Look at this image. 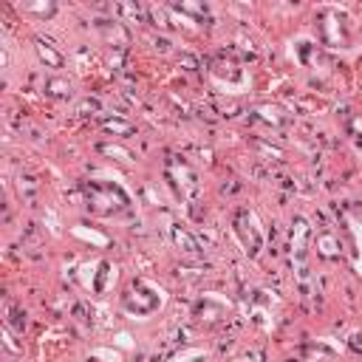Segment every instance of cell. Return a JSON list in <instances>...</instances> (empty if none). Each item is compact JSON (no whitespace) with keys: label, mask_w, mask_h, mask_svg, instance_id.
<instances>
[{"label":"cell","mask_w":362,"mask_h":362,"mask_svg":"<svg viewBox=\"0 0 362 362\" xmlns=\"http://www.w3.org/2000/svg\"><path fill=\"white\" fill-rule=\"evenodd\" d=\"M82 206L99 221H124L136 212V198L116 175H90L79 187Z\"/></svg>","instance_id":"6da1fadb"},{"label":"cell","mask_w":362,"mask_h":362,"mask_svg":"<svg viewBox=\"0 0 362 362\" xmlns=\"http://www.w3.org/2000/svg\"><path fill=\"white\" fill-rule=\"evenodd\" d=\"M328 54H348L354 48V20L348 8L322 3L314 8V34H311Z\"/></svg>","instance_id":"7a4b0ae2"},{"label":"cell","mask_w":362,"mask_h":362,"mask_svg":"<svg viewBox=\"0 0 362 362\" xmlns=\"http://www.w3.org/2000/svg\"><path fill=\"white\" fill-rule=\"evenodd\" d=\"M167 305V288L150 277H133L119 291V311L127 320H150Z\"/></svg>","instance_id":"3957f363"},{"label":"cell","mask_w":362,"mask_h":362,"mask_svg":"<svg viewBox=\"0 0 362 362\" xmlns=\"http://www.w3.org/2000/svg\"><path fill=\"white\" fill-rule=\"evenodd\" d=\"M229 235L246 260H257L266 249V226L252 206H238L229 218Z\"/></svg>","instance_id":"277c9868"},{"label":"cell","mask_w":362,"mask_h":362,"mask_svg":"<svg viewBox=\"0 0 362 362\" xmlns=\"http://www.w3.org/2000/svg\"><path fill=\"white\" fill-rule=\"evenodd\" d=\"M206 76L215 88H221L223 93H243L249 90L252 85V74L249 68L229 51H221L215 54L209 62H206Z\"/></svg>","instance_id":"5b68a950"},{"label":"cell","mask_w":362,"mask_h":362,"mask_svg":"<svg viewBox=\"0 0 362 362\" xmlns=\"http://www.w3.org/2000/svg\"><path fill=\"white\" fill-rule=\"evenodd\" d=\"M161 175H164V187L170 189V195L178 204H187V201H195L198 198L201 181H198L195 167L184 156H170L164 161V167H161Z\"/></svg>","instance_id":"8992f818"},{"label":"cell","mask_w":362,"mask_h":362,"mask_svg":"<svg viewBox=\"0 0 362 362\" xmlns=\"http://www.w3.org/2000/svg\"><path fill=\"white\" fill-rule=\"evenodd\" d=\"M314 226L305 215H294L291 218V229H288V257L291 266L297 272V277L303 280L308 274V263L314 257Z\"/></svg>","instance_id":"52a82bcc"},{"label":"cell","mask_w":362,"mask_h":362,"mask_svg":"<svg viewBox=\"0 0 362 362\" xmlns=\"http://www.w3.org/2000/svg\"><path fill=\"white\" fill-rule=\"evenodd\" d=\"M288 51H291V59L303 71H311V74H325L328 71V51L311 34H297L288 42Z\"/></svg>","instance_id":"ba28073f"},{"label":"cell","mask_w":362,"mask_h":362,"mask_svg":"<svg viewBox=\"0 0 362 362\" xmlns=\"http://www.w3.org/2000/svg\"><path fill=\"white\" fill-rule=\"evenodd\" d=\"M116 263H110V260H105V257H99V260H90L88 266H82V286L90 291V294H96V297H105L110 288H113V283H116Z\"/></svg>","instance_id":"9c48e42d"},{"label":"cell","mask_w":362,"mask_h":362,"mask_svg":"<svg viewBox=\"0 0 362 362\" xmlns=\"http://www.w3.org/2000/svg\"><path fill=\"white\" fill-rule=\"evenodd\" d=\"M229 314V303L218 294V291H206L192 303V320L204 322V325H215L221 320H226Z\"/></svg>","instance_id":"30bf717a"},{"label":"cell","mask_w":362,"mask_h":362,"mask_svg":"<svg viewBox=\"0 0 362 362\" xmlns=\"http://www.w3.org/2000/svg\"><path fill=\"white\" fill-rule=\"evenodd\" d=\"M249 119L257 122V124H263V127L272 130V133H286V130L291 127L288 110L280 107V105H274V102H260V105H255Z\"/></svg>","instance_id":"8fae6325"},{"label":"cell","mask_w":362,"mask_h":362,"mask_svg":"<svg viewBox=\"0 0 362 362\" xmlns=\"http://www.w3.org/2000/svg\"><path fill=\"white\" fill-rule=\"evenodd\" d=\"M314 255L325 263H337V260H345L348 246L337 229H320L314 235Z\"/></svg>","instance_id":"7c38bea8"},{"label":"cell","mask_w":362,"mask_h":362,"mask_svg":"<svg viewBox=\"0 0 362 362\" xmlns=\"http://www.w3.org/2000/svg\"><path fill=\"white\" fill-rule=\"evenodd\" d=\"M167 8L173 14H181L184 23H192V25H209L212 23V6L209 3H167Z\"/></svg>","instance_id":"4fadbf2b"},{"label":"cell","mask_w":362,"mask_h":362,"mask_svg":"<svg viewBox=\"0 0 362 362\" xmlns=\"http://www.w3.org/2000/svg\"><path fill=\"white\" fill-rule=\"evenodd\" d=\"M34 54L48 71H62L65 68V54L48 40V37H34Z\"/></svg>","instance_id":"5bb4252c"},{"label":"cell","mask_w":362,"mask_h":362,"mask_svg":"<svg viewBox=\"0 0 362 362\" xmlns=\"http://www.w3.org/2000/svg\"><path fill=\"white\" fill-rule=\"evenodd\" d=\"M170 240H173V246H175L184 257H201L198 238H195L187 226H181L178 221H173V223H170Z\"/></svg>","instance_id":"9a60e30c"},{"label":"cell","mask_w":362,"mask_h":362,"mask_svg":"<svg viewBox=\"0 0 362 362\" xmlns=\"http://www.w3.org/2000/svg\"><path fill=\"white\" fill-rule=\"evenodd\" d=\"M303 362H342V359L337 345H331L328 339H314L303 345Z\"/></svg>","instance_id":"2e32d148"},{"label":"cell","mask_w":362,"mask_h":362,"mask_svg":"<svg viewBox=\"0 0 362 362\" xmlns=\"http://www.w3.org/2000/svg\"><path fill=\"white\" fill-rule=\"evenodd\" d=\"M71 90H74V85L68 79H59V76H54L42 85V93L51 99H71Z\"/></svg>","instance_id":"e0dca14e"},{"label":"cell","mask_w":362,"mask_h":362,"mask_svg":"<svg viewBox=\"0 0 362 362\" xmlns=\"http://www.w3.org/2000/svg\"><path fill=\"white\" fill-rule=\"evenodd\" d=\"M102 130L105 133H113V136H130L133 133V124L127 119H122V116H113V119H105L102 122Z\"/></svg>","instance_id":"ac0fdd59"},{"label":"cell","mask_w":362,"mask_h":362,"mask_svg":"<svg viewBox=\"0 0 362 362\" xmlns=\"http://www.w3.org/2000/svg\"><path fill=\"white\" fill-rule=\"evenodd\" d=\"M209 356H206V351H201V348H184V351H178L175 356H170V362H206Z\"/></svg>","instance_id":"d6986e66"},{"label":"cell","mask_w":362,"mask_h":362,"mask_svg":"<svg viewBox=\"0 0 362 362\" xmlns=\"http://www.w3.org/2000/svg\"><path fill=\"white\" fill-rule=\"evenodd\" d=\"M20 11H23V14L37 11V14H42V17H51V14H57V3H45V6H28V3H20Z\"/></svg>","instance_id":"ffe728a7"},{"label":"cell","mask_w":362,"mask_h":362,"mask_svg":"<svg viewBox=\"0 0 362 362\" xmlns=\"http://www.w3.org/2000/svg\"><path fill=\"white\" fill-rule=\"evenodd\" d=\"M82 362H116V356L110 359V356H107L105 351H93V354H88V356H85Z\"/></svg>","instance_id":"44dd1931"}]
</instances>
